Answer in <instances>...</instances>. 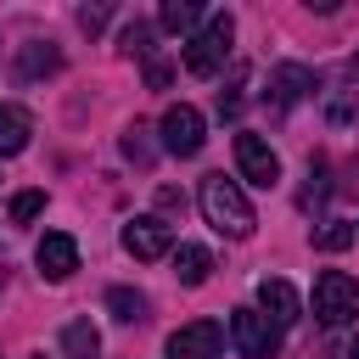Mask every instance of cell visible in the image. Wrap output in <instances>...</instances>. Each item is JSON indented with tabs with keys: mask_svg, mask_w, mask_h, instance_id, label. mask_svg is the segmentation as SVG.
Returning a JSON list of instances; mask_svg holds the SVG:
<instances>
[{
	"mask_svg": "<svg viewBox=\"0 0 359 359\" xmlns=\"http://www.w3.org/2000/svg\"><path fill=\"white\" fill-rule=\"evenodd\" d=\"M202 22V6L196 0H163V28L168 34H191Z\"/></svg>",
	"mask_w": 359,
	"mask_h": 359,
	"instance_id": "2e32d148",
	"label": "cell"
},
{
	"mask_svg": "<svg viewBox=\"0 0 359 359\" xmlns=\"http://www.w3.org/2000/svg\"><path fill=\"white\" fill-rule=\"evenodd\" d=\"M258 309H264L269 325H292L303 314V303H297V292L286 280H258Z\"/></svg>",
	"mask_w": 359,
	"mask_h": 359,
	"instance_id": "8fae6325",
	"label": "cell"
},
{
	"mask_svg": "<svg viewBox=\"0 0 359 359\" xmlns=\"http://www.w3.org/2000/svg\"><path fill=\"white\" fill-rule=\"evenodd\" d=\"M146 84L163 90V84H168V67H163V62H146Z\"/></svg>",
	"mask_w": 359,
	"mask_h": 359,
	"instance_id": "cb8c5ba5",
	"label": "cell"
},
{
	"mask_svg": "<svg viewBox=\"0 0 359 359\" xmlns=\"http://www.w3.org/2000/svg\"><path fill=\"white\" fill-rule=\"evenodd\" d=\"M28 135H34L28 112H22V107H11V101H0V157H17V151L28 146Z\"/></svg>",
	"mask_w": 359,
	"mask_h": 359,
	"instance_id": "5bb4252c",
	"label": "cell"
},
{
	"mask_svg": "<svg viewBox=\"0 0 359 359\" xmlns=\"http://www.w3.org/2000/svg\"><path fill=\"white\" fill-rule=\"evenodd\" d=\"M62 359H101V331L90 320H67L62 325Z\"/></svg>",
	"mask_w": 359,
	"mask_h": 359,
	"instance_id": "4fadbf2b",
	"label": "cell"
},
{
	"mask_svg": "<svg viewBox=\"0 0 359 359\" xmlns=\"http://www.w3.org/2000/svg\"><path fill=\"white\" fill-rule=\"evenodd\" d=\"M353 112H359V90H353V84H337V95L325 101V118H331V123H348Z\"/></svg>",
	"mask_w": 359,
	"mask_h": 359,
	"instance_id": "ac0fdd59",
	"label": "cell"
},
{
	"mask_svg": "<svg viewBox=\"0 0 359 359\" xmlns=\"http://www.w3.org/2000/svg\"><path fill=\"white\" fill-rule=\"evenodd\" d=\"M230 342L241 359H275L280 353V325H269L258 309H236L230 314Z\"/></svg>",
	"mask_w": 359,
	"mask_h": 359,
	"instance_id": "277c9868",
	"label": "cell"
},
{
	"mask_svg": "<svg viewBox=\"0 0 359 359\" xmlns=\"http://www.w3.org/2000/svg\"><path fill=\"white\" fill-rule=\"evenodd\" d=\"M353 236H359L353 224H325V230L314 236V247H320V252H342V247H353Z\"/></svg>",
	"mask_w": 359,
	"mask_h": 359,
	"instance_id": "d6986e66",
	"label": "cell"
},
{
	"mask_svg": "<svg viewBox=\"0 0 359 359\" xmlns=\"http://www.w3.org/2000/svg\"><path fill=\"white\" fill-rule=\"evenodd\" d=\"M219 320H191L168 337V359H219Z\"/></svg>",
	"mask_w": 359,
	"mask_h": 359,
	"instance_id": "ba28073f",
	"label": "cell"
},
{
	"mask_svg": "<svg viewBox=\"0 0 359 359\" xmlns=\"http://www.w3.org/2000/svg\"><path fill=\"white\" fill-rule=\"evenodd\" d=\"M140 135H146V129H140V123H135V129H129V135H123V157H135V163H146V157H151V151H146V140H140Z\"/></svg>",
	"mask_w": 359,
	"mask_h": 359,
	"instance_id": "7402d4cb",
	"label": "cell"
},
{
	"mask_svg": "<svg viewBox=\"0 0 359 359\" xmlns=\"http://www.w3.org/2000/svg\"><path fill=\"white\" fill-rule=\"evenodd\" d=\"M107 309H112L123 325L146 320V297H140V292H129V286H112V292H107Z\"/></svg>",
	"mask_w": 359,
	"mask_h": 359,
	"instance_id": "e0dca14e",
	"label": "cell"
},
{
	"mask_svg": "<svg viewBox=\"0 0 359 359\" xmlns=\"http://www.w3.org/2000/svg\"><path fill=\"white\" fill-rule=\"evenodd\" d=\"M236 168H241L247 185H264V191L280 180V157H275V146H269L264 135H252V129L236 135Z\"/></svg>",
	"mask_w": 359,
	"mask_h": 359,
	"instance_id": "5b68a950",
	"label": "cell"
},
{
	"mask_svg": "<svg viewBox=\"0 0 359 359\" xmlns=\"http://www.w3.org/2000/svg\"><path fill=\"white\" fill-rule=\"evenodd\" d=\"M123 252H135L140 264H151V258L174 252V230L163 219H129L123 224Z\"/></svg>",
	"mask_w": 359,
	"mask_h": 359,
	"instance_id": "52a82bcc",
	"label": "cell"
},
{
	"mask_svg": "<svg viewBox=\"0 0 359 359\" xmlns=\"http://www.w3.org/2000/svg\"><path fill=\"white\" fill-rule=\"evenodd\" d=\"M39 208H45V191H17L11 196V224H28Z\"/></svg>",
	"mask_w": 359,
	"mask_h": 359,
	"instance_id": "ffe728a7",
	"label": "cell"
},
{
	"mask_svg": "<svg viewBox=\"0 0 359 359\" xmlns=\"http://www.w3.org/2000/svg\"><path fill=\"white\" fill-rule=\"evenodd\" d=\"M309 90H314V73H309L303 62H280V67L269 73V101H275V107H297Z\"/></svg>",
	"mask_w": 359,
	"mask_h": 359,
	"instance_id": "30bf717a",
	"label": "cell"
},
{
	"mask_svg": "<svg viewBox=\"0 0 359 359\" xmlns=\"http://www.w3.org/2000/svg\"><path fill=\"white\" fill-rule=\"evenodd\" d=\"M174 275H180V286H202L213 275V252L196 247V241H180L174 247Z\"/></svg>",
	"mask_w": 359,
	"mask_h": 359,
	"instance_id": "7c38bea8",
	"label": "cell"
},
{
	"mask_svg": "<svg viewBox=\"0 0 359 359\" xmlns=\"http://www.w3.org/2000/svg\"><path fill=\"white\" fill-rule=\"evenodd\" d=\"M353 230H359V224H353Z\"/></svg>",
	"mask_w": 359,
	"mask_h": 359,
	"instance_id": "4316f807",
	"label": "cell"
},
{
	"mask_svg": "<svg viewBox=\"0 0 359 359\" xmlns=\"http://www.w3.org/2000/svg\"><path fill=\"white\" fill-rule=\"evenodd\" d=\"M56 67H62V50L56 45H22V56H17V79H45Z\"/></svg>",
	"mask_w": 359,
	"mask_h": 359,
	"instance_id": "9a60e30c",
	"label": "cell"
},
{
	"mask_svg": "<svg viewBox=\"0 0 359 359\" xmlns=\"http://www.w3.org/2000/svg\"><path fill=\"white\" fill-rule=\"evenodd\" d=\"M0 286H6V258H0Z\"/></svg>",
	"mask_w": 359,
	"mask_h": 359,
	"instance_id": "484cf974",
	"label": "cell"
},
{
	"mask_svg": "<svg viewBox=\"0 0 359 359\" xmlns=\"http://www.w3.org/2000/svg\"><path fill=\"white\" fill-rule=\"evenodd\" d=\"M314 320L320 325L359 320V280L342 275V269H320V280H314Z\"/></svg>",
	"mask_w": 359,
	"mask_h": 359,
	"instance_id": "3957f363",
	"label": "cell"
},
{
	"mask_svg": "<svg viewBox=\"0 0 359 359\" xmlns=\"http://www.w3.org/2000/svg\"><path fill=\"white\" fill-rule=\"evenodd\" d=\"M34 258H39V275H45V280H67V275L79 269V241H73L67 230H50Z\"/></svg>",
	"mask_w": 359,
	"mask_h": 359,
	"instance_id": "9c48e42d",
	"label": "cell"
},
{
	"mask_svg": "<svg viewBox=\"0 0 359 359\" xmlns=\"http://www.w3.org/2000/svg\"><path fill=\"white\" fill-rule=\"evenodd\" d=\"M202 213H208V224H213L219 236H252V202H247L241 185L224 180V174H208V180H202Z\"/></svg>",
	"mask_w": 359,
	"mask_h": 359,
	"instance_id": "6da1fadb",
	"label": "cell"
},
{
	"mask_svg": "<svg viewBox=\"0 0 359 359\" xmlns=\"http://www.w3.org/2000/svg\"><path fill=\"white\" fill-rule=\"evenodd\" d=\"M348 359H359V337H353V348H348Z\"/></svg>",
	"mask_w": 359,
	"mask_h": 359,
	"instance_id": "d4e9b609",
	"label": "cell"
},
{
	"mask_svg": "<svg viewBox=\"0 0 359 359\" xmlns=\"http://www.w3.org/2000/svg\"><path fill=\"white\" fill-rule=\"evenodd\" d=\"M230 39H236V17H230V11H213L208 28L185 45V67H191L196 79H213V73L224 67V56H230Z\"/></svg>",
	"mask_w": 359,
	"mask_h": 359,
	"instance_id": "7a4b0ae2",
	"label": "cell"
},
{
	"mask_svg": "<svg viewBox=\"0 0 359 359\" xmlns=\"http://www.w3.org/2000/svg\"><path fill=\"white\" fill-rule=\"evenodd\" d=\"M79 28H84V34L107 28V6H84V11H79Z\"/></svg>",
	"mask_w": 359,
	"mask_h": 359,
	"instance_id": "603a6c76",
	"label": "cell"
},
{
	"mask_svg": "<svg viewBox=\"0 0 359 359\" xmlns=\"http://www.w3.org/2000/svg\"><path fill=\"white\" fill-rule=\"evenodd\" d=\"M157 129H163V151H174V157H196L202 151V112L196 107H185V101L168 107Z\"/></svg>",
	"mask_w": 359,
	"mask_h": 359,
	"instance_id": "8992f818",
	"label": "cell"
},
{
	"mask_svg": "<svg viewBox=\"0 0 359 359\" xmlns=\"http://www.w3.org/2000/svg\"><path fill=\"white\" fill-rule=\"evenodd\" d=\"M123 50L129 56H151V22H129L123 28Z\"/></svg>",
	"mask_w": 359,
	"mask_h": 359,
	"instance_id": "44dd1931",
	"label": "cell"
}]
</instances>
